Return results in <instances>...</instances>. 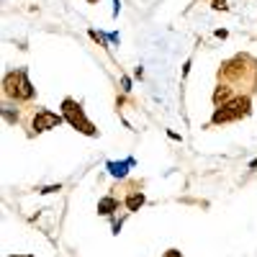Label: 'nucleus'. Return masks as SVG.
Listing matches in <instances>:
<instances>
[{"label":"nucleus","instance_id":"nucleus-5","mask_svg":"<svg viewBox=\"0 0 257 257\" xmlns=\"http://www.w3.org/2000/svg\"><path fill=\"white\" fill-rule=\"evenodd\" d=\"M139 206H144V193L132 190V193L126 196V208H128V211H139Z\"/></svg>","mask_w":257,"mask_h":257},{"label":"nucleus","instance_id":"nucleus-8","mask_svg":"<svg viewBox=\"0 0 257 257\" xmlns=\"http://www.w3.org/2000/svg\"><path fill=\"white\" fill-rule=\"evenodd\" d=\"M165 257H183V254H180L178 249H167V252H165Z\"/></svg>","mask_w":257,"mask_h":257},{"label":"nucleus","instance_id":"nucleus-2","mask_svg":"<svg viewBox=\"0 0 257 257\" xmlns=\"http://www.w3.org/2000/svg\"><path fill=\"white\" fill-rule=\"evenodd\" d=\"M3 93L11 100H31L34 98V85L29 82L26 70H13L3 77Z\"/></svg>","mask_w":257,"mask_h":257},{"label":"nucleus","instance_id":"nucleus-4","mask_svg":"<svg viewBox=\"0 0 257 257\" xmlns=\"http://www.w3.org/2000/svg\"><path fill=\"white\" fill-rule=\"evenodd\" d=\"M64 121V116H59V113H52V111H36L34 113V118H31V134H41V132H49V128H57L59 123Z\"/></svg>","mask_w":257,"mask_h":257},{"label":"nucleus","instance_id":"nucleus-9","mask_svg":"<svg viewBox=\"0 0 257 257\" xmlns=\"http://www.w3.org/2000/svg\"><path fill=\"white\" fill-rule=\"evenodd\" d=\"M13 257H31V254H13Z\"/></svg>","mask_w":257,"mask_h":257},{"label":"nucleus","instance_id":"nucleus-6","mask_svg":"<svg viewBox=\"0 0 257 257\" xmlns=\"http://www.w3.org/2000/svg\"><path fill=\"white\" fill-rule=\"evenodd\" d=\"M118 208V201L116 198H103L100 203H98V211L100 213H111V211H116Z\"/></svg>","mask_w":257,"mask_h":257},{"label":"nucleus","instance_id":"nucleus-3","mask_svg":"<svg viewBox=\"0 0 257 257\" xmlns=\"http://www.w3.org/2000/svg\"><path fill=\"white\" fill-rule=\"evenodd\" d=\"M62 116H64V121L72 123V126L77 128V132H82L85 137H95V134H98V128L88 121V116H85L82 105H80L77 100L64 98V100H62Z\"/></svg>","mask_w":257,"mask_h":257},{"label":"nucleus","instance_id":"nucleus-7","mask_svg":"<svg viewBox=\"0 0 257 257\" xmlns=\"http://www.w3.org/2000/svg\"><path fill=\"white\" fill-rule=\"evenodd\" d=\"M128 165H132V162H121V165H116V162H111V165H108V170H111V173H113V175H118V178H123V175H126V167H128Z\"/></svg>","mask_w":257,"mask_h":257},{"label":"nucleus","instance_id":"nucleus-10","mask_svg":"<svg viewBox=\"0 0 257 257\" xmlns=\"http://www.w3.org/2000/svg\"><path fill=\"white\" fill-rule=\"evenodd\" d=\"M88 3H98V0H88Z\"/></svg>","mask_w":257,"mask_h":257},{"label":"nucleus","instance_id":"nucleus-1","mask_svg":"<svg viewBox=\"0 0 257 257\" xmlns=\"http://www.w3.org/2000/svg\"><path fill=\"white\" fill-rule=\"evenodd\" d=\"M249 108H252V100L249 95H234L229 103L219 105L211 116V123H229V121H239L244 116H249Z\"/></svg>","mask_w":257,"mask_h":257}]
</instances>
